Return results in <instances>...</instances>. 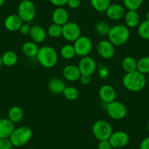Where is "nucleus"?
<instances>
[{
    "label": "nucleus",
    "instance_id": "20",
    "mask_svg": "<svg viewBox=\"0 0 149 149\" xmlns=\"http://www.w3.org/2000/svg\"><path fill=\"white\" fill-rule=\"evenodd\" d=\"M124 18L126 26L128 28H134L140 24V15L136 10H128Z\"/></svg>",
    "mask_w": 149,
    "mask_h": 149
},
{
    "label": "nucleus",
    "instance_id": "14",
    "mask_svg": "<svg viewBox=\"0 0 149 149\" xmlns=\"http://www.w3.org/2000/svg\"><path fill=\"white\" fill-rule=\"evenodd\" d=\"M107 18L113 21H118L124 17L125 8L119 4H111L105 11Z\"/></svg>",
    "mask_w": 149,
    "mask_h": 149
},
{
    "label": "nucleus",
    "instance_id": "27",
    "mask_svg": "<svg viewBox=\"0 0 149 149\" xmlns=\"http://www.w3.org/2000/svg\"><path fill=\"white\" fill-rule=\"evenodd\" d=\"M60 54L63 58L67 60L72 59L76 56L74 46L70 45V44H67V45H64V46L61 47V50H60Z\"/></svg>",
    "mask_w": 149,
    "mask_h": 149
},
{
    "label": "nucleus",
    "instance_id": "50",
    "mask_svg": "<svg viewBox=\"0 0 149 149\" xmlns=\"http://www.w3.org/2000/svg\"><path fill=\"white\" fill-rule=\"evenodd\" d=\"M29 149H36V148H29Z\"/></svg>",
    "mask_w": 149,
    "mask_h": 149
},
{
    "label": "nucleus",
    "instance_id": "48",
    "mask_svg": "<svg viewBox=\"0 0 149 149\" xmlns=\"http://www.w3.org/2000/svg\"><path fill=\"white\" fill-rule=\"evenodd\" d=\"M11 149H18V148H13V147Z\"/></svg>",
    "mask_w": 149,
    "mask_h": 149
},
{
    "label": "nucleus",
    "instance_id": "45",
    "mask_svg": "<svg viewBox=\"0 0 149 149\" xmlns=\"http://www.w3.org/2000/svg\"><path fill=\"white\" fill-rule=\"evenodd\" d=\"M148 132H149V120H148Z\"/></svg>",
    "mask_w": 149,
    "mask_h": 149
},
{
    "label": "nucleus",
    "instance_id": "49",
    "mask_svg": "<svg viewBox=\"0 0 149 149\" xmlns=\"http://www.w3.org/2000/svg\"><path fill=\"white\" fill-rule=\"evenodd\" d=\"M37 1H42V0H37Z\"/></svg>",
    "mask_w": 149,
    "mask_h": 149
},
{
    "label": "nucleus",
    "instance_id": "43",
    "mask_svg": "<svg viewBox=\"0 0 149 149\" xmlns=\"http://www.w3.org/2000/svg\"><path fill=\"white\" fill-rule=\"evenodd\" d=\"M146 20L149 21V11H148V13H146Z\"/></svg>",
    "mask_w": 149,
    "mask_h": 149
},
{
    "label": "nucleus",
    "instance_id": "44",
    "mask_svg": "<svg viewBox=\"0 0 149 149\" xmlns=\"http://www.w3.org/2000/svg\"><path fill=\"white\" fill-rule=\"evenodd\" d=\"M2 65V56H0V67Z\"/></svg>",
    "mask_w": 149,
    "mask_h": 149
},
{
    "label": "nucleus",
    "instance_id": "12",
    "mask_svg": "<svg viewBox=\"0 0 149 149\" xmlns=\"http://www.w3.org/2000/svg\"><path fill=\"white\" fill-rule=\"evenodd\" d=\"M97 51L102 58L110 59L115 54V45L109 40H102L97 44Z\"/></svg>",
    "mask_w": 149,
    "mask_h": 149
},
{
    "label": "nucleus",
    "instance_id": "40",
    "mask_svg": "<svg viewBox=\"0 0 149 149\" xmlns=\"http://www.w3.org/2000/svg\"><path fill=\"white\" fill-rule=\"evenodd\" d=\"M79 81L82 85H88L90 83V81H91V76L81 74L79 78Z\"/></svg>",
    "mask_w": 149,
    "mask_h": 149
},
{
    "label": "nucleus",
    "instance_id": "28",
    "mask_svg": "<svg viewBox=\"0 0 149 149\" xmlns=\"http://www.w3.org/2000/svg\"><path fill=\"white\" fill-rule=\"evenodd\" d=\"M137 33L142 39L149 40V21L146 20L140 23L137 26Z\"/></svg>",
    "mask_w": 149,
    "mask_h": 149
},
{
    "label": "nucleus",
    "instance_id": "17",
    "mask_svg": "<svg viewBox=\"0 0 149 149\" xmlns=\"http://www.w3.org/2000/svg\"><path fill=\"white\" fill-rule=\"evenodd\" d=\"M23 24V21L21 19L18 14H12L5 18L4 25L6 29L10 31H16L19 30L21 25Z\"/></svg>",
    "mask_w": 149,
    "mask_h": 149
},
{
    "label": "nucleus",
    "instance_id": "38",
    "mask_svg": "<svg viewBox=\"0 0 149 149\" xmlns=\"http://www.w3.org/2000/svg\"><path fill=\"white\" fill-rule=\"evenodd\" d=\"M30 30H31V26L29 25L28 24H23L18 31L21 32V34L27 35V34H29Z\"/></svg>",
    "mask_w": 149,
    "mask_h": 149
},
{
    "label": "nucleus",
    "instance_id": "19",
    "mask_svg": "<svg viewBox=\"0 0 149 149\" xmlns=\"http://www.w3.org/2000/svg\"><path fill=\"white\" fill-rule=\"evenodd\" d=\"M14 130V123L9 118H0V139L9 138Z\"/></svg>",
    "mask_w": 149,
    "mask_h": 149
},
{
    "label": "nucleus",
    "instance_id": "29",
    "mask_svg": "<svg viewBox=\"0 0 149 149\" xmlns=\"http://www.w3.org/2000/svg\"><path fill=\"white\" fill-rule=\"evenodd\" d=\"M64 97L70 101H74L79 97V91L76 88L73 86H66L63 91Z\"/></svg>",
    "mask_w": 149,
    "mask_h": 149
},
{
    "label": "nucleus",
    "instance_id": "46",
    "mask_svg": "<svg viewBox=\"0 0 149 149\" xmlns=\"http://www.w3.org/2000/svg\"><path fill=\"white\" fill-rule=\"evenodd\" d=\"M115 149H126L125 148H115Z\"/></svg>",
    "mask_w": 149,
    "mask_h": 149
},
{
    "label": "nucleus",
    "instance_id": "25",
    "mask_svg": "<svg viewBox=\"0 0 149 149\" xmlns=\"http://www.w3.org/2000/svg\"><path fill=\"white\" fill-rule=\"evenodd\" d=\"M121 67L127 73L135 71L137 70V61H136L135 58H134L133 57L127 56L123 59Z\"/></svg>",
    "mask_w": 149,
    "mask_h": 149
},
{
    "label": "nucleus",
    "instance_id": "8",
    "mask_svg": "<svg viewBox=\"0 0 149 149\" xmlns=\"http://www.w3.org/2000/svg\"><path fill=\"white\" fill-rule=\"evenodd\" d=\"M62 36L68 42H74L81 36V29L77 23L68 21L62 26Z\"/></svg>",
    "mask_w": 149,
    "mask_h": 149
},
{
    "label": "nucleus",
    "instance_id": "26",
    "mask_svg": "<svg viewBox=\"0 0 149 149\" xmlns=\"http://www.w3.org/2000/svg\"><path fill=\"white\" fill-rule=\"evenodd\" d=\"M90 3L95 10L100 13L105 12L111 5L110 0H90Z\"/></svg>",
    "mask_w": 149,
    "mask_h": 149
},
{
    "label": "nucleus",
    "instance_id": "15",
    "mask_svg": "<svg viewBox=\"0 0 149 149\" xmlns=\"http://www.w3.org/2000/svg\"><path fill=\"white\" fill-rule=\"evenodd\" d=\"M63 76L67 81L70 82L79 81V78L81 75L79 68L78 66L70 64L67 65L63 69Z\"/></svg>",
    "mask_w": 149,
    "mask_h": 149
},
{
    "label": "nucleus",
    "instance_id": "42",
    "mask_svg": "<svg viewBox=\"0 0 149 149\" xmlns=\"http://www.w3.org/2000/svg\"><path fill=\"white\" fill-rule=\"evenodd\" d=\"M5 0H0V8H2V5L5 4Z\"/></svg>",
    "mask_w": 149,
    "mask_h": 149
},
{
    "label": "nucleus",
    "instance_id": "39",
    "mask_svg": "<svg viewBox=\"0 0 149 149\" xmlns=\"http://www.w3.org/2000/svg\"><path fill=\"white\" fill-rule=\"evenodd\" d=\"M51 3L54 6L57 7H63L67 4L68 0H50Z\"/></svg>",
    "mask_w": 149,
    "mask_h": 149
},
{
    "label": "nucleus",
    "instance_id": "35",
    "mask_svg": "<svg viewBox=\"0 0 149 149\" xmlns=\"http://www.w3.org/2000/svg\"><path fill=\"white\" fill-rule=\"evenodd\" d=\"M13 147L9 138L0 139V149H11Z\"/></svg>",
    "mask_w": 149,
    "mask_h": 149
},
{
    "label": "nucleus",
    "instance_id": "6",
    "mask_svg": "<svg viewBox=\"0 0 149 149\" xmlns=\"http://www.w3.org/2000/svg\"><path fill=\"white\" fill-rule=\"evenodd\" d=\"M18 15L23 22H30L36 15V8L31 0H22L18 8Z\"/></svg>",
    "mask_w": 149,
    "mask_h": 149
},
{
    "label": "nucleus",
    "instance_id": "33",
    "mask_svg": "<svg viewBox=\"0 0 149 149\" xmlns=\"http://www.w3.org/2000/svg\"><path fill=\"white\" fill-rule=\"evenodd\" d=\"M143 0H123L124 5L128 10H136L141 7Z\"/></svg>",
    "mask_w": 149,
    "mask_h": 149
},
{
    "label": "nucleus",
    "instance_id": "30",
    "mask_svg": "<svg viewBox=\"0 0 149 149\" xmlns=\"http://www.w3.org/2000/svg\"><path fill=\"white\" fill-rule=\"evenodd\" d=\"M137 70L142 74H146L149 73V56L142 57L137 61Z\"/></svg>",
    "mask_w": 149,
    "mask_h": 149
},
{
    "label": "nucleus",
    "instance_id": "1",
    "mask_svg": "<svg viewBox=\"0 0 149 149\" xmlns=\"http://www.w3.org/2000/svg\"><path fill=\"white\" fill-rule=\"evenodd\" d=\"M123 85L130 91L138 92L145 88L147 83L145 74L137 70L128 72L123 78Z\"/></svg>",
    "mask_w": 149,
    "mask_h": 149
},
{
    "label": "nucleus",
    "instance_id": "31",
    "mask_svg": "<svg viewBox=\"0 0 149 149\" xmlns=\"http://www.w3.org/2000/svg\"><path fill=\"white\" fill-rule=\"evenodd\" d=\"M112 26L106 21H100L95 25V31L101 36H107Z\"/></svg>",
    "mask_w": 149,
    "mask_h": 149
},
{
    "label": "nucleus",
    "instance_id": "3",
    "mask_svg": "<svg viewBox=\"0 0 149 149\" xmlns=\"http://www.w3.org/2000/svg\"><path fill=\"white\" fill-rule=\"evenodd\" d=\"M36 57L41 66L48 69L54 67L57 64L58 58L57 51L48 45L40 48Z\"/></svg>",
    "mask_w": 149,
    "mask_h": 149
},
{
    "label": "nucleus",
    "instance_id": "2",
    "mask_svg": "<svg viewBox=\"0 0 149 149\" xmlns=\"http://www.w3.org/2000/svg\"><path fill=\"white\" fill-rule=\"evenodd\" d=\"M130 36V31L126 25H116L112 26L107 37L108 40L115 46H121L128 41Z\"/></svg>",
    "mask_w": 149,
    "mask_h": 149
},
{
    "label": "nucleus",
    "instance_id": "10",
    "mask_svg": "<svg viewBox=\"0 0 149 149\" xmlns=\"http://www.w3.org/2000/svg\"><path fill=\"white\" fill-rule=\"evenodd\" d=\"M81 74L91 76L97 70V64L92 57L88 56L82 57L78 65Z\"/></svg>",
    "mask_w": 149,
    "mask_h": 149
},
{
    "label": "nucleus",
    "instance_id": "23",
    "mask_svg": "<svg viewBox=\"0 0 149 149\" xmlns=\"http://www.w3.org/2000/svg\"><path fill=\"white\" fill-rule=\"evenodd\" d=\"M40 48L37 44L33 41H28L25 42L22 46V51L25 56L28 57L37 56Z\"/></svg>",
    "mask_w": 149,
    "mask_h": 149
},
{
    "label": "nucleus",
    "instance_id": "4",
    "mask_svg": "<svg viewBox=\"0 0 149 149\" xmlns=\"http://www.w3.org/2000/svg\"><path fill=\"white\" fill-rule=\"evenodd\" d=\"M32 137V131L26 126L18 127L13 130L9 139L13 146L15 148L24 146L31 140Z\"/></svg>",
    "mask_w": 149,
    "mask_h": 149
},
{
    "label": "nucleus",
    "instance_id": "36",
    "mask_svg": "<svg viewBox=\"0 0 149 149\" xmlns=\"http://www.w3.org/2000/svg\"><path fill=\"white\" fill-rule=\"evenodd\" d=\"M98 149H113L111 144L108 140H100L97 146Z\"/></svg>",
    "mask_w": 149,
    "mask_h": 149
},
{
    "label": "nucleus",
    "instance_id": "9",
    "mask_svg": "<svg viewBox=\"0 0 149 149\" xmlns=\"http://www.w3.org/2000/svg\"><path fill=\"white\" fill-rule=\"evenodd\" d=\"M77 56L84 57L88 56L92 50L93 44L91 39L86 36H81L74 42L73 45Z\"/></svg>",
    "mask_w": 149,
    "mask_h": 149
},
{
    "label": "nucleus",
    "instance_id": "34",
    "mask_svg": "<svg viewBox=\"0 0 149 149\" xmlns=\"http://www.w3.org/2000/svg\"><path fill=\"white\" fill-rule=\"evenodd\" d=\"M98 72L100 78H102V79H106L109 76V74H110V71H109L108 68L104 65H100L99 67Z\"/></svg>",
    "mask_w": 149,
    "mask_h": 149
},
{
    "label": "nucleus",
    "instance_id": "32",
    "mask_svg": "<svg viewBox=\"0 0 149 149\" xmlns=\"http://www.w3.org/2000/svg\"><path fill=\"white\" fill-rule=\"evenodd\" d=\"M47 34L53 38H58L62 36V26L56 24H51L48 26Z\"/></svg>",
    "mask_w": 149,
    "mask_h": 149
},
{
    "label": "nucleus",
    "instance_id": "16",
    "mask_svg": "<svg viewBox=\"0 0 149 149\" xmlns=\"http://www.w3.org/2000/svg\"><path fill=\"white\" fill-rule=\"evenodd\" d=\"M52 20L54 24L62 26L69 21V13L65 8L58 7L56 8L52 14Z\"/></svg>",
    "mask_w": 149,
    "mask_h": 149
},
{
    "label": "nucleus",
    "instance_id": "24",
    "mask_svg": "<svg viewBox=\"0 0 149 149\" xmlns=\"http://www.w3.org/2000/svg\"><path fill=\"white\" fill-rule=\"evenodd\" d=\"M18 55L13 51H8L2 56V64L7 67H12L15 65L18 61Z\"/></svg>",
    "mask_w": 149,
    "mask_h": 149
},
{
    "label": "nucleus",
    "instance_id": "11",
    "mask_svg": "<svg viewBox=\"0 0 149 149\" xmlns=\"http://www.w3.org/2000/svg\"><path fill=\"white\" fill-rule=\"evenodd\" d=\"M108 140L113 148H124L129 143L130 137L128 134L124 131L113 132Z\"/></svg>",
    "mask_w": 149,
    "mask_h": 149
},
{
    "label": "nucleus",
    "instance_id": "47",
    "mask_svg": "<svg viewBox=\"0 0 149 149\" xmlns=\"http://www.w3.org/2000/svg\"><path fill=\"white\" fill-rule=\"evenodd\" d=\"M148 82H149V73L148 74Z\"/></svg>",
    "mask_w": 149,
    "mask_h": 149
},
{
    "label": "nucleus",
    "instance_id": "21",
    "mask_svg": "<svg viewBox=\"0 0 149 149\" xmlns=\"http://www.w3.org/2000/svg\"><path fill=\"white\" fill-rule=\"evenodd\" d=\"M66 84L62 79L58 78H53L48 83V88L52 93L55 94H63L66 88Z\"/></svg>",
    "mask_w": 149,
    "mask_h": 149
},
{
    "label": "nucleus",
    "instance_id": "13",
    "mask_svg": "<svg viewBox=\"0 0 149 149\" xmlns=\"http://www.w3.org/2000/svg\"><path fill=\"white\" fill-rule=\"evenodd\" d=\"M99 96L104 104L113 102L116 98V91L115 88L110 85H103L99 90Z\"/></svg>",
    "mask_w": 149,
    "mask_h": 149
},
{
    "label": "nucleus",
    "instance_id": "5",
    "mask_svg": "<svg viewBox=\"0 0 149 149\" xmlns=\"http://www.w3.org/2000/svg\"><path fill=\"white\" fill-rule=\"evenodd\" d=\"M91 130L94 137L99 141L109 140L113 133L111 125L104 120H98L95 121L93 124Z\"/></svg>",
    "mask_w": 149,
    "mask_h": 149
},
{
    "label": "nucleus",
    "instance_id": "7",
    "mask_svg": "<svg viewBox=\"0 0 149 149\" xmlns=\"http://www.w3.org/2000/svg\"><path fill=\"white\" fill-rule=\"evenodd\" d=\"M106 112L113 119L121 120L127 116V108L124 103L115 100L106 104Z\"/></svg>",
    "mask_w": 149,
    "mask_h": 149
},
{
    "label": "nucleus",
    "instance_id": "18",
    "mask_svg": "<svg viewBox=\"0 0 149 149\" xmlns=\"http://www.w3.org/2000/svg\"><path fill=\"white\" fill-rule=\"evenodd\" d=\"M47 31L43 27L39 25H34L31 26L29 35L33 42L36 43H41L44 42L47 37Z\"/></svg>",
    "mask_w": 149,
    "mask_h": 149
},
{
    "label": "nucleus",
    "instance_id": "22",
    "mask_svg": "<svg viewBox=\"0 0 149 149\" xmlns=\"http://www.w3.org/2000/svg\"><path fill=\"white\" fill-rule=\"evenodd\" d=\"M8 116L14 124L18 123L24 118V110L19 106H13L8 110Z\"/></svg>",
    "mask_w": 149,
    "mask_h": 149
},
{
    "label": "nucleus",
    "instance_id": "37",
    "mask_svg": "<svg viewBox=\"0 0 149 149\" xmlns=\"http://www.w3.org/2000/svg\"><path fill=\"white\" fill-rule=\"evenodd\" d=\"M67 5L71 9H78L81 5V0H68Z\"/></svg>",
    "mask_w": 149,
    "mask_h": 149
},
{
    "label": "nucleus",
    "instance_id": "41",
    "mask_svg": "<svg viewBox=\"0 0 149 149\" xmlns=\"http://www.w3.org/2000/svg\"><path fill=\"white\" fill-rule=\"evenodd\" d=\"M140 149H149V136L143 139L140 144Z\"/></svg>",
    "mask_w": 149,
    "mask_h": 149
}]
</instances>
